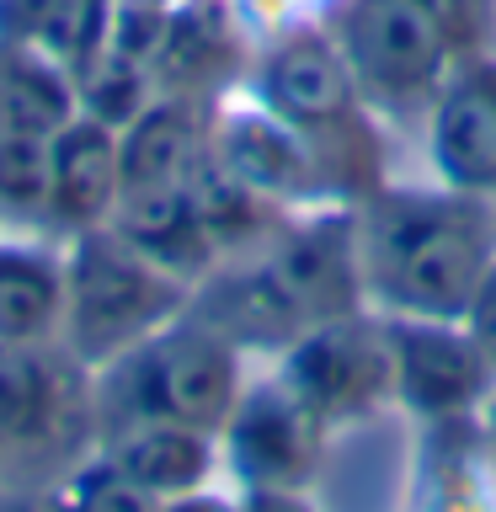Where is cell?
Wrapping results in <instances>:
<instances>
[{"instance_id":"6da1fadb","label":"cell","mask_w":496,"mask_h":512,"mask_svg":"<svg viewBox=\"0 0 496 512\" xmlns=\"http://www.w3.org/2000/svg\"><path fill=\"white\" fill-rule=\"evenodd\" d=\"M358 219L368 310L390 320H464L496 267V203L443 182H379Z\"/></svg>"},{"instance_id":"7a4b0ae2","label":"cell","mask_w":496,"mask_h":512,"mask_svg":"<svg viewBox=\"0 0 496 512\" xmlns=\"http://www.w3.org/2000/svg\"><path fill=\"white\" fill-rule=\"evenodd\" d=\"M240 86L315 150L336 203H363L379 182H390L384 118L363 102L326 22L267 32Z\"/></svg>"},{"instance_id":"3957f363","label":"cell","mask_w":496,"mask_h":512,"mask_svg":"<svg viewBox=\"0 0 496 512\" xmlns=\"http://www.w3.org/2000/svg\"><path fill=\"white\" fill-rule=\"evenodd\" d=\"M326 27L384 123H422L470 54L491 48L496 0H336Z\"/></svg>"},{"instance_id":"277c9868","label":"cell","mask_w":496,"mask_h":512,"mask_svg":"<svg viewBox=\"0 0 496 512\" xmlns=\"http://www.w3.org/2000/svg\"><path fill=\"white\" fill-rule=\"evenodd\" d=\"M246 352L208 320L182 310L171 326L96 368V416L102 438L134 422H187L219 432L246 390Z\"/></svg>"},{"instance_id":"5b68a950","label":"cell","mask_w":496,"mask_h":512,"mask_svg":"<svg viewBox=\"0 0 496 512\" xmlns=\"http://www.w3.org/2000/svg\"><path fill=\"white\" fill-rule=\"evenodd\" d=\"M96 448V368L64 342H0V486L43 491Z\"/></svg>"},{"instance_id":"8992f818","label":"cell","mask_w":496,"mask_h":512,"mask_svg":"<svg viewBox=\"0 0 496 512\" xmlns=\"http://www.w3.org/2000/svg\"><path fill=\"white\" fill-rule=\"evenodd\" d=\"M192 304V283L150 262L112 224L64 240V336L80 363L102 368Z\"/></svg>"},{"instance_id":"52a82bcc","label":"cell","mask_w":496,"mask_h":512,"mask_svg":"<svg viewBox=\"0 0 496 512\" xmlns=\"http://www.w3.org/2000/svg\"><path fill=\"white\" fill-rule=\"evenodd\" d=\"M288 390L310 406L331 432L363 427L395 406V368H390V331L379 310H352L320 320L272 358Z\"/></svg>"},{"instance_id":"ba28073f","label":"cell","mask_w":496,"mask_h":512,"mask_svg":"<svg viewBox=\"0 0 496 512\" xmlns=\"http://www.w3.org/2000/svg\"><path fill=\"white\" fill-rule=\"evenodd\" d=\"M336 432L272 374L246 390L219 427V470L235 491H310Z\"/></svg>"},{"instance_id":"9c48e42d","label":"cell","mask_w":496,"mask_h":512,"mask_svg":"<svg viewBox=\"0 0 496 512\" xmlns=\"http://www.w3.org/2000/svg\"><path fill=\"white\" fill-rule=\"evenodd\" d=\"M390 368H395V411L416 427L480 416L496 395V368L480 352L464 320H390Z\"/></svg>"},{"instance_id":"30bf717a","label":"cell","mask_w":496,"mask_h":512,"mask_svg":"<svg viewBox=\"0 0 496 512\" xmlns=\"http://www.w3.org/2000/svg\"><path fill=\"white\" fill-rule=\"evenodd\" d=\"M214 160L240 176L251 192H262L278 208H320L336 203V192L320 171L315 150L288 128L278 112H267L246 86L214 102Z\"/></svg>"},{"instance_id":"8fae6325","label":"cell","mask_w":496,"mask_h":512,"mask_svg":"<svg viewBox=\"0 0 496 512\" xmlns=\"http://www.w3.org/2000/svg\"><path fill=\"white\" fill-rule=\"evenodd\" d=\"M422 155L432 182L496 203V48H480L448 75L422 112Z\"/></svg>"},{"instance_id":"7c38bea8","label":"cell","mask_w":496,"mask_h":512,"mask_svg":"<svg viewBox=\"0 0 496 512\" xmlns=\"http://www.w3.org/2000/svg\"><path fill=\"white\" fill-rule=\"evenodd\" d=\"M118 198H123L118 128L80 107L48 139V235L70 240L96 230V224H112Z\"/></svg>"},{"instance_id":"4fadbf2b","label":"cell","mask_w":496,"mask_h":512,"mask_svg":"<svg viewBox=\"0 0 496 512\" xmlns=\"http://www.w3.org/2000/svg\"><path fill=\"white\" fill-rule=\"evenodd\" d=\"M214 150V102L192 96H150L118 128L123 198L128 192H171L192 187Z\"/></svg>"},{"instance_id":"5bb4252c","label":"cell","mask_w":496,"mask_h":512,"mask_svg":"<svg viewBox=\"0 0 496 512\" xmlns=\"http://www.w3.org/2000/svg\"><path fill=\"white\" fill-rule=\"evenodd\" d=\"M406 512H496V470L480 416L416 427Z\"/></svg>"},{"instance_id":"9a60e30c","label":"cell","mask_w":496,"mask_h":512,"mask_svg":"<svg viewBox=\"0 0 496 512\" xmlns=\"http://www.w3.org/2000/svg\"><path fill=\"white\" fill-rule=\"evenodd\" d=\"M102 454L134 475L150 496L176 502L187 491H203L224 475L219 470V432L187 422H134L102 438Z\"/></svg>"},{"instance_id":"2e32d148","label":"cell","mask_w":496,"mask_h":512,"mask_svg":"<svg viewBox=\"0 0 496 512\" xmlns=\"http://www.w3.org/2000/svg\"><path fill=\"white\" fill-rule=\"evenodd\" d=\"M64 336V240L0 230V342Z\"/></svg>"},{"instance_id":"e0dca14e","label":"cell","mask_w":496,"mask_h":512,"mask_svg":"<svg viewBox=\"0 0 496 512\" xmlns=\"http://www.w3.org/2000/svg\"><path fill=\"white\" fill-rule=\"evenodd\" d=\"M118 0H0V43L59 59L75 80L102 59Z\"/></svg>"},{"instance_id":"ac0fdd59","label":"cell","mask_w":496,"mask_h":512,"mask_svg":"<svg viewBox=\"0 0 496 512\" xmlns=\"http://www.w3.org/2000/svg\"><path fill=\"white\" fill-rule=\"evenodd\" d=\"M80 112V80L59 59L22 43H0V128L54 139Z\"/></svg>"},{"instance_id":"d6986e66","label":"cell","mask_w":496,"mask_h":512,"mask_svg":"<svg viewBox=\"0 0 496 512\" xmlns=\"http://www.w3.org/2000/svg\"><path fill=\"white\" fill-rule=\"evenodd\" d=\"M0 230L48 235V139L0 128Z\"/></svg>"},{"instance_id":"ffe728a7","label":"cell","mask_w":496,"mask_h":512,"mask_svg":"<svg viewBox=\"0 0 496 512\" xmlns=\"http://www.w3.org/2000/svg\"><path fill=\"white\" fill-rule=\"evenodd\" d=\"M48 491V507L54 512H166L160 496H150L134 475H123L102 448L86 454L75 470H64Z\"/></svg>"},{"instance_id":"44dd1931","label":"cell","mask_w":496,"mask_h":512,"mask_svg":"<svg viewBox=\"0 0 496 512\" xmlns=\"http://www.w3.org/2000/svg\"><path fill=\"white\" fill-rule=\"evenodd\" d=\"M464 326L475 331L480 352H486L491 368H496V267H491V278L480 283V294H475V304H470V315H464Z\"/></svg>"},{"instance_id":"7402d4cb","label":"cell","mask_w":496,"mask_h":512,"mask_svg":"<svg viewBox=\"0 0 496 512\" xmlns=\"http://www.w3.org/2000/svg\"><path fill=\"white\" fill-rule=\"evenodd\" d=\"M240 512H315L310 491H235Z\"/></svg>"},{"instance_id":"603a6c76","label":"cell","mask_w":496,"mask_h":512,"mask_svg":"<svg viewBox=\"0 0 496 512\" xmlns=\"http://www.w3.org/2000/svg\"><path fill=\"white\" fill-rule=\"evenodd\" d=\"M166 512H240V496L203 486V491H187V496H176V502H166Z\"/></svg>"},{"instance_id":"cb8c5ba5","label":"cell","mask_w":496,"mask_h":512,"mask_svg":"<svg viewBox=\"0 0 496 512\" xmlns=\"http://www.w3.org/2000/svg\"><path fill=\"white\" fill-rule=\"evenodd\" d=\"M0 512H54L38 486H0Z\"/></svg>"},{"instance_id":"d4e9b609","label":"cell","mask_w":496,"mask_h":512,"mask_svg":"<svg viewBox=\"0 0 496 512\" xmlns=\"http://www.w3.org/2000/svg\"><path fill=\"white\" fill-rule=\"evenodd\" d=\"M480 432H486V454H491V470H496V395L486 400V411H480Z\"/></svg>"}]
</instances>
